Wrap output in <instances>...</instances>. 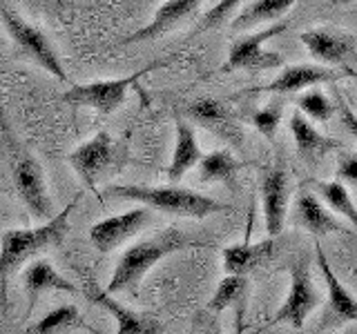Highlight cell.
I'll list each match as a JSON object with an SVG mask.
<instances>
[{"label": "cell", "mask_w": 357, "mask_h": 334, "mask_svg": "<svg viewBox=\"0 0 357 334\" xmlns=\"http://www.w3.org/2000/svg\"><path fill=\"white\" fill-rule=\"evenodd\" d=\"M342 107V120H344V125H346V129H349L353 136H357V116L351 111V107L346 105V103H342L340 105Z\"/></svg>", "instance_id": "cell-33"}, {"label": "cell", "mask_w": 357, "mask_h": 334, "mask_svg": "<svg viewBox=\"0 0 357 334\" xmlns=\"http://www.w3.org/2000/svg\"><path fill=\"white\" fill-rule=\"evenodd\" d=\"M275 250L273 237H268L259 243H250L245 239L243 243L228 245L223 250V270L228 274H245L248 276L257 265H261Z\"/></svg>", "instance_id": "cell-19"}, {"label": "cell", "mask_w": 357, "mask_h": 334, "mask_svg": "<svg viewBox=\"0 0 357 334\" xmlns=\"http://www.w3.org/2000/svg\"><path fill=\"white\" fill-rule=\"evenodd\" d=\"M288 25L279 22V25L266 27L261 31H252L241 36L237 42H232V47L228 51V61L221 65V72H259V70H273V67H282L284 58L275 51H268L264 45L271 40L277 33H282Z\"/></svg>", "instance_id": "cell-9"}, {"label": "cell", "mask_w": 357, "mask_h": 334, "mask_svg": "<svg viewBox=\"0 0 357 334\" xmlns=\"http://www.w3.org/2000/svg\"><path fill=\"white\" fill-rule=\"evenodd\" d=\"M335 181L344 185H357V154H346L335 167Z\"/></svg>", "instance_id": "cell-32"}, {"label": "cell", "mask_w": 357, "mask_h": 334, "mask_svg": "<svg viewBox=\"0 0 357 334\" xmlns=\"http://www.w3.org/2000/svg\"><path fill=\"white\" fill-rule=\"evenodd\" d=\"M279 122H282V107L275 105V103L264 107V109H259V111H255V114H252V125L268 141H275V134L279 129Z\"/></svg>", "instance_id": "cell-29"}, {"label": "cell", "mask_w": 357, "mask_h": 334, "mask_svg": "<svg viewBox=\"0 0 357 334\" xmlns=\"http://www.w3.org/2000/svg\"><path fill=\"white\" fill-rule=\"evenodd\" d=\"M22 283H25V289L29 294V312L33 310L40 292H45V289H59V292H67V294L78 292V287L67 281L65 276H61L54 270V265L45 259H38L29 267H25V272H22Z\"/></svg>", "instance_id": "cell-21"}, {"label": "cell", "mask_w": 357, "mask_h": 334, "mask_svg": "<svg viewBox=\"0 0 357 334\" xmlns=\"http://www.w3.org/2000/svg\"><path fill=\"white\" fill-rule=\"evenodd\" d=\"M199 181L201 183H223L228 187H234V178L243 167L241 161L232 156L230 150H215L210 154H204L199 161Z\"/></svg>", "instance_id": "cell-24"}, {"label": "cell", "mask_w": 357, "mask_h": 334, "mask_svg": "<svg viewBox=\"0 0 357 334\" xmlns=\"http://www.w3.org/2000/svg\"><path fill=\"white\" fill-rule=\"evenodd\" d=\"M248 292H250V283H248V276L245 274H228L226 278H221L215 294H212L208 310L212 312H223L232 308L237 319L243 317L245 312V301H248Z\"/></svg>", "instance_id": "cell-23"}, {"label": "cell", "mask_w": 357, "mask_h": 334, "mask_svg": "<svg viewBox=\"0 0 357 334\" xmlns=\"http://www.w3.org/2000/svg\"><path fill=\"white\" fill-rule=\"evenodd\" d=\"M261 203H264V221L268 237H277L284 232L288 196H290V178L282 163H273L261 170Z\"/></svg>", "instance_id": "cell-11"}, {"label": "cell", "mask_w": 357, "mask_h": 334, "mask_svg": "<svg viewBox=\"0 0 357 334\" xmlns=\"http://www.w3.org/2000/svg\"><path fill=\"white\" fill-rule=\"evenodd\" d=\"M297 0H255L248 7L241 9V14L232 20V31H250L264 22H275L288 14Z\"/></svg>", "instance_id": "cell-25"}, {"label": "cell", "mask_w": 357, "mask_h": 334, "mask_svg": "<svg viewBox=\"0 0 357 334\" xmlns=\"http://www.w3.org/2000/svg\"><path fill=\"white\" fill-rule=\"evenodd\" d=\"M0 20H3L11 40H14L33 63L40 65L43 70L50 72L54 78H59L61 83H67V74L59 61V54H56L50 38L45 36L38 27L29 25L25 18L18 16L16 11H11L5 5H0Z\"/></svg>", "instance_id": "cell-8"}, {"label": "cell", "mask_w": 357, "mask_h": 334, "mask_svg": "<svg viewBox=\"0 0 357 334\" xmlns=\"http://www.w3.org/2000/svg\"><path fill=\"white\" fill-rule=\"evenodd\" d=\"M87 299L92 303L105 308L116 319V334H163V326L159 319L121 305L116 299H112L107 289H100L96 283L87 285Z\"/></svg>", "instance_id": "cell-12"}, {"label": "cell", "mask_w": 357, "mask_h": 334, "mask_svg": "<svg viewBox=\"0 0 357 334\" xmlns=\"http://www.w3.org/2000/svg\"><path fill=\"white\" fill-rule=\"evenodd\" d=\"M337 3H344V5H349V3H357V0H337Z\"/></svg>", "instance_id": "cell-35"}, {"label": "cell", "mask_w": 357, "mask_h": 334, "mask_svg": "<svg viewBox=\"0 0 357 334\" xmlns=\"http://www.w3.org/2000/svg\"><path fill=\"white\" fill-rule=\"evenodd\" d=\"M295 223L304 230H308L312 237H324V234H331V232H346V228L340 225V223L333 218L331 212L321 205V200L310 192H301L297 196Z\"/></svg>", "instance_id": "cell-22"}, {"label": "cell", "mask_w": 357, "mask_h": 334, "mask_svg": "<svg viewBox=\"0 0 357 334\" xmlns=\"http://www.w3.org/2000/svg\"><path fill=\"white\" fill-rule=\"evenodd\" d=\"M172 58H165V61H154L143 70L134 72L130 76H123V78H112V81H96V83H85V85H74L72 89H67L63 94V100L72 103L74 107H87V109H94L96 114L100 116H109L123 105L128 92L137 85L145 74H150L159 67H165Z\"/></svg>", "instance_id": "cell-5"}, {"label": "cell", "mask_w": 357, "mask_h": 334, "mask_svg": "<svg viewBox=\"0 0 357 334\" xmlns=\"http://www.w3.org/2000/svg\"><path fill=\"white\" fill-rule=\"evenodd\" d=\"M107 196H119L134 203L148 205L150 209L163 212L170 216H183V218H206L221 212H232L230 205L221 200L206 196L195 189L167 185V187H145V185H109L105 189Z\"/></svg>", "instance_id": "cell-3"}, {"label": "cell", "mask_w": 357, "mask_h": 334, "mask_svg": "<svg viewBox=\"0 0 357 334\" xmlns=\"http://www.w3.org/2000/svg\"><path fill=\"white\" fill-rule=\"evenodd\" d=\"M310 185L317 189V194L333 212H337L344 218H349L353 225H357V207L349 194L344 183L340 181H310Z\"/></svg>", "instance_id": "cell-26"}, {"label": "cell", "mask_w": 357, "mask_h": 334, "mask_svg": "<svg viewBox=\"0 0 357 334\" xmlns=\"http://www.w3.org/2000/svg\"><path fill=\"white\" fill-rule=\"evenodd\" d=\"M340 74H335L328 67H319V65H290L284 67L279 76L273 83H268L264 87V92L268 94H295L301 89L308 87H317L324 83H333L337 81Z\"/></svg>", "instance_id": "cell-15"}, {"label": "cell", "mask_w": 357, "mask_h": 334, "mask_svg": "<svg viewBox=\"0 0 357 334\" xmlns=\"http://www.w3.org/2000/svg\"><path fill=\"white\" fill-rule=\"evenodd\" d=\"M201 156H204V152H201L197 143L195 127L181 116H176V141H174L172 161L167 165V181L172 185L178 183L192 167L199 165Z\"/></svg>", "instance_id": "cell-18"}, {"label": "cell", "mask_w": 357, "mask_h": 334, "mask_svg": "<svg viewBox=\"0 0 357 334\" xmlns=\"http://www.w3.org/2000/svg\"><path fill=\"white\" fill-rule=\"evenodd\" d=\"M288 127H290V132H293L297 154L308 165L319 163L331 150H335L340 145L337 141H333L328 136H324V134H319L315 127H312V122L301 114L299 109L293 111V116H290V120H288Z\"/></svg>", "instance_id": "cell-17"}, {"label": "cell", "mask_w": 357, "mask_h": 334, "mask_svg": "<svg viewBox=\"0 0 357 334\" xmlns=\"http://www.w3.org/2000/svg\"><path fill=\"white\" fill-rule=\"evenodd\" d=\"M3 134L7 143V156L11 167V178H14L16 192L27 205L31 216L36 221H50L54 216V205L47 192V181H45V172L38 163V159L29 150H25L18 141L11 136L9 127L3 122Z\"/></svg>", "instance_id": "cell-4"}, {"label": "cell", "mask_w": 357, "mask_h": 334, "mask_svg": "<svg viewBox=\"0 0 357 334\" xmlns=\"http://www.w3.org/2000/svg\"><path fill=\"white\" fill-rule=\"evenodd\" d=\"M188 116H190V120H195L197 125L210 129L212 134H217L219 138H226V141L239 138V132L232 125L228 109L215 98L192 100V103L188 105Z\"/></svg>", "instance_id": "cell-20"}, {"label": "cell", "mask_w": 357, "mask_h": 334, "mask_svg": "<svg viewBox=\"0 0 357 334\" xmlns=\"http://www.w3.org/2000/svg\"><path fill=\"white\" fill-rule=\"evenodd\" d=\"M324 303L319 289L312 281V265L308 256H299V259L290 265V289L288 296L275 312L271 326H279V323H288L290 328L301 330L310 312H315Z\"/></svg>", "instance_id": "cell-6"}, {"label": "cell", "mask_w": 357, "mask_h": 334, "mask_svg": "<svg viewBox=\"0 0 357 334\" xmlns=\"http://www.w3.org/2000/svg\"><path fill=\"white\" fill-rule=\"evenodd\" d=\"M204 245L206 241L190 237V234H185L178 228L161 230L159 234H154L150 239L134 243L121 254L114 272L109 276L107 292L116 294V292H123V289H137V285L143 281V276L161 259H165V256H170L174 252L188 250V248H204Z\"/></svg>", "instance_id": "cell-1"}, {"label": "cell", "mask_w": 357, "mask_h": 334, "mask_svg": "<svg viewBox=\"0 0 357 334\" xmlns=\"http://www.w3.org/2000/svg\"><path fill=\"white\" fill-rule=\"evenodd\" d=\"M188 334H226L217 319V312L212 310H201L192 321V328Z\"/></svg>", "instance_id": "cell-31"}, {"label": "cell", "mask_w": 357, "mask_h": 334, "mask_svg": "<svg viewBox=\"0 0 357 334\" xmlns=\"http://www.w3.org/2000/svg\"><path fill=\"white\" fill-rule=\"evenodd\" d=\"M45 3H52L56 7H65V0H45Z\"/></svg>", "instance_id": "cell-34"}, {"label": "cell", "mask_w": 357, "mask_h": 334, "mask_svg": "<svg viewBox=\"0 0 357 334\" xmlns=\"http://www.w3.org/2000/svg\"><path fill=\"white\" fill-rule=\"evenodd\" d=\"M299 40L315 61L324 65H342L353 51V38L331 29H308L301 31Z\"/></svg>", "instance_id": "cell-16"}, {"label": "cell", "mask_w": 357, "mask_h": 334, "mask_svg": "<svg viewBox=\"0 0 357 334\" xmlns=\"http://www.w3.org/2000/svg\"><path fill=\"white\" fill-rule=\"evenodd\" d=\"M297 107L308 120H317V122H328L335 114V105L326 98V94L317 92V89L301 94L297 98Z\"/></svg>", "instance_id": "cell-28"}, {"label": "cell", "mask_w": 357, "mask_h": 334, "mask_svg": "<svg viewBox=\"0 0 357 334\" xmlns=\"http://www.w3.org/2000/svg\"><path fill=\"white\" fill-rule=\"evenodd\" d=\"M150 223H152V209L148 205H139L128 212H121L116 216L94 223L89 228V241H92V245L100 254H109L116 248H121L123 243L137 237Z\"/></svg>", "instance_id": "cell-10"}, {"label": "cell", "mask_w": 357, "mask_h": 334, "mask_svg": "<svg viewBox=\"0 0 357 334\" xmlns=\"http://www.w3.org/2000/svg\"><path fill=\"white\" fill-rule=\"evenodd\" d=\"M241 3H243V0H219V3H217L215 7H212L204 18L199 20V25H197L195 33H199V31H208V29H215V27L223 25V22H226V18H228Z\"/></svg>", "instance_id": "cell-30"}, {"label": "cell", "mask_w": 357, "mask_h": 334, "mask_svg": "<svg viewBox=\"0 0 357 334\" xmlns=\"http://www.w3.org/2000/svg\"><path fill=\"white\" fill-rule=\"evenodd\" d=\"M78 326H83L81 312H78L76 305L67 303V305L52 310L50 315H45L40 321L33 323V326L27 330V334H61V332H67Z\"/></svg>", "instance_id": "cell-27"}, {"label": "cell", "mask_w": 357, "mask_h": 334, "mask_svg": "<svg viewBox=\"0 0 357 334\" xmlns=\"http://www.w3.org/2000/svg\"><path fill=\"white\" fill-rule=\"evenodd\" d=\"M315 256H317V265L324 274V281H326V289H328L326 323H357V299L344 287L340 278L335 276L319 243L315 245Z\"/></svg>", "instance_id": "cell-14"}, {"label": "cell", "mask_w": 357, "mask_h": 334, "mask_svg": "<svg viewBox=\"0 0 357 334\" xmlns=\"http://www.w3.org/2000/svg\"><path fill=\"white\" fill-rule=\"evenodd\" d=\"M201 3H204V0H165V3L154 11V16L148 25L130 33L128 38H123V45L161 38L163 33L176 29L178 25H183L185 20L197 16Z\"/></svg>", "instance_id": "cell-13"}, {"label": "cell", "mask_w": 357, "mask_h": 334, "mask_svg": "<svg viewBox=\"0 0 357 334\" xmlns=\"http://www.w3.org/2000/svg\"><path fill=\"white\" fill-rule=\"evenodd\" d=\"M116 161L119 156H116L114 141H112V136L105 129L96 132L92 138L81 143L67 156V163L72 165V170L89 189H96L100 183L107 181L109 174H114L119 170Z\"/></svg>", "instance_id": "cell-7"}, {"label": "cell", "mask_w": 357, "mask_h": 334, "mask_svg": "<svg viewBox=\"0 0 357 334\" xmlns=\"http://www.w3.org/2000/svg\"><path fill=\"white\" fill-rule=\"evenodd\" d=\"M78 198L72 200L59 214H54L50 221L40 223L38 228L27 230H7L0 239V281H3V299H7L5 283L22 263H27L31 256H36L45 250L61 245L70 232V214L76 209Z\"/></svg>", "instance_id": "cell-2"}]
</instances>
